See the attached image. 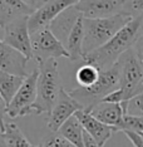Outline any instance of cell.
I'll return each mask as SVG.
<instances>
[{"label": "cell", "instance_id": "44dd1931", "mask_svg": "<svg viewBox=\"0 0 143 147\" xmlns=\"http://www.w3.org/2000/svg\"><path fill=\"white\" fill-rule=\"evenodd\" d=\"M119 131H122V132L131 131V132L143 135V117L126 115L121 127H119Z\"/></svg>", "mask_w": 143, "mask_h": 147}, {"label": "cell", "instance_id": "4316f807", "mask_svg": "<svg viewBox=\"0 0 143 147\" xmlns=\"http://www.w3.org/2000/svg\"><path fill=\"white\" fill-rule=\"evenodd\" d=\"M28 6H30L33 10H38L40 6H43L46 3V0H23Z\"/></svg>", "mask_w": 143, "mask_h": 147}, {"label": "cell", "instance_id": "ffe728a7", "mask_svg": "<svg viewBox=\"0 0 143 147\" xmlns=\"http://www.w3.org/2000/svg\"><path fill=\"white\" fill-rule=\"evenodd\" d=\"M101 71L97 67L83 63L75 72V81L78 83V87H91L99 79Z\"/></svg>", "mask_w": 143, "mask_h": 147}, {"label": "cell", "instance_id": "7402d4cb", "mask_svg": "<svg viewBox=\"0 0 143 147\" xmlns=\"http://www.w3.org/2000/svg\"><path fill=\"white\" fill-rule=\"evenodd\" d=\"M124 107L126 115H132V116H138L143 117V94H139L131 101L122 103Z\"/></svg>", "mask_w": 143, "mask_h": 147}, {"label": "cell", "instance_id": "3957f363", "mask_svg": "<svg viewBox=\"0 0 143 147\" xmlns=\"http://www.w3.org/2000/svg\"><path fill=\"white\" fill-rule=\"evenodd\" d=\"M133 16L134 15L128 14V13H121V14L108 16V18H84V43H83L84 55L108 43L122 28H124L132 20Z\"/></svg>", "mask_w": 143, "mask_h": 147}, {"label": "cell", "instance_id": "7a4b0ae2", "mask_svg": "<svg viewBox=\"0 0 143 147\" xmlns=\"http://www.w3.org/2000/svg\"><path fill=\"white\" fill-rule=\"evenodd\" d=\"M36 64H38L39 77L36 84V101L32 107V115H42V113L49 115L63 89L58 61L48 59L38 62Z\"/></svg>", "mask_w": 143, "mask_h": 147}, {"label": "cell", "instance_id": "f546056e", "mask_svg": "<svg viewBox=\"0 0 143 147\" xmlns=\"http://www.w3.org/2000/svg\"><path fill=\"white\" fill-rule=\"evenodd\" d=\"M5 127V126H4ZM4 127L0 126V147H8L5 141V135H4Z\"/></svg>", "mask_w": 143, "mask_h": 147}, {"label": "cell", "instance_id": "d4e9b609", "mask_svg": "<svg viewBox=\"0 0 143 147\" xmlns=\"http://www.w3.org/2000/svg\"><path fill=\"white\" fill-rule=\"evenodd\" d=\"M123 133L128 137V140L132 142L133 147H143V137L139 135V133L131 132V131H126Z\"/></svg>", "mask_w": 143, "mask_h": 147}, {"label": "cell", "instance_id": "ac0fdd59", "mask_svg": "<svg viewBox=\"0 0 143 147\" xmlns=\"http://www.w3.org/2000/svg\"><path fill=\"white\" fill-rule=\"evenodd\" d=\"M24 79V77L10 74V73L0 69V97L4 99L6 107L11 102V99L14 98L16 92L19 91Z\"/></svg>", "mask_w": 143, "mask_h": 147}, {"label": "cell", "instance_id": "277c9868", "mask_svg": "<svg viewBox=\"0 0 143 147\" xmlns=\"http://www.w3.org/2000/svg\"><path fill=\"white\" fill-rule=\"evenodd\" d=\"M119 81H121V67L117 62L111 68L102 71L99 79L93 86L77 87L69 91V94L81 103L85 111L89 112L93 107L104 101L105 97L119 89Z\"/></svg>", "mask_w": 143, "mask_h": 147}, {"label": "cell", "instance_id": "83f0119b", "mask_svg": "<svg viewBox=\"0 0 143 147\" xmlns=\"http://www.w3.org/2000/svg\"><path fill=\"white\" fill-rule=\"evenodd\" d=\"M5 116H6V103L0 97V126L3 127L5 126V119H4Z\"/></svg>", "mask_w": 143, "mask_h": 147}, {"label": "cell", "instance_id": "d6986e66", "mask_svg": "<svg viewBox=\"0 0 143 147\" xmlns=\"http://www.w3.org/2000/svg\"><path fill=\"white\" fill-rule=\"evenodd\" d=\"M4 135L8 147H39L29 142L21 129L14 122H5Z\"/></svg>", "mask_w": 143, "mask_h": 147}, {"label": "cell", "instance_id": "6da1fadb", "mask_svg": "<svg viewBox=\"0 0 143 147\" xmlns=\"http://www.w3.org/2000/svg\"><path fill=\"white\" fill-rule=\"evenodd\" d=\"M143 33V13L133 16V19L124 28H122L117 34L105 43L103 47L95 49L92 53L84 55L83 63L97 67L99 71H105L115 64L123 53L134 47Z\"/></svg>", "mask_w": 143, "mask_h": 147}, {"label": "cell", "instance_id": "ba28073f", "mask_svg": "<svg viewBox=\"0 0 143 147\" xmlns=\"http://www.w3.org/2000/svg\"><path fill=\"white\" fill-rule=\"evenodd\" d=\"M79 1L81 0H46L44 5L40 6L38 10H35L29 16L30 34L43 28H48L56 16H59L70 6L77 5Z\"/></svg>", "mask_w": 143, "mask_h": 147}, {"label": "cell", "instance_id": "5bb4252c", "mask_svg": "<svg viewBox=\"0 0 143 147\" xmlns=\"http://www.w3.org/2000/svg\"><path fill=\"white\" fill-rule=\"evenodd\" d=\"M83 16L79 10L74 6H70L66 10H64L59 16L50 23V25L48 26L52 30V33L54 34L56 38L60 40L63 44L65 45L66 40H68V36L70 34V32L73 30L74 25L77 24V22L79 20V18Z\"/></svg>", "mask_w": 143, "mask_h": 147}, {"label": "cell", "instance_id": "30bf717a", "mask_svg": "<svg viewBox=\"0 0 143 147\" xmlns=\"http://www.w3.org/2000/svg\"><path fill=\"white\" fill-rule=\"evenodd\" d=\"M127 0H81L75 8L85 19L108 18L126 13Z\"/></svg>", "mask_w": 143, "mask_h": 147}, {"label": "cell", "instance_id": "52a82bcc", "mask_svg": "<svg viewBox=\"0 0 143 147\" xmlns=\"http://www.w3.org/2000/svg\"><path fill=\"white\" fill-rule=\"evenodd\" d=\"M0 39L11 48L24 54L26 58L33 59L32 34L29 30V16H21L9 23L0 34Z\"/></svg>", "mask_w": 143, "mask_h": 147}, {"label": "cell", "instance_id": "9a60e30c", "mask_svg": "<svg viewBox=\"0 0 143 147\" xmlns=\"http://www.w3.org/2000/svg\"><path fill=\"white\" fill-rule=\"evenodd\" d=\"M34 10L23 0H0V34L9 23L21 16H30Z\"/></svg>", "mask_w": 143, "mask_h": 147}, {"label": "cell", "instance_id": "7c38bea8", "mask_svg": "<svg viewBox=\"0 0 143 147\" xmlns=\"http://www.w3.org/2000/svg\"><path fill=\"white\" fill-rule=\"evenodd\" d=\"M75 117L79 119L81 125L83 126L84 131L94 140L101 147H104L107 141L112 137V135L115 132L113 127H109L101 121H98L95 117H93L91 113L85 109H81L75 113Z\"/></svg>", "mask_w": 143, "mask_h": 147}, {"label": "cell", "instance_id": "8992f818", "mask_svg": "<svg viewBox=\"0 0 143 147\" xmlns=\"http://www.w3.org/2000/svg\"><path fill=\"white\" fill-rule=\"evenodd\" d=\"M32 48H33V59L35 62L48 61V59L68 58L64 44L53 34L49 28H43L40 30L32 34Z\"/></svg>", "mask_w": 143, "mask_h": 147}, {"label": "cell", "instance_id": "8fae6325", "mask_svg": "<svg viewBox=\"0 0 143 147\" xmlns=\"http://www.w3.org/2000/svg\"><path fill=\"white\" fill-rule=\"evenodd\" d=\"M29 61L30 59L26 58L24 54L11 48L10 45H8L0 39V69L1 71L26 78L29 76L26 71Z\"/></svg>", "mask_w": 143, "mask_h": 147}, {"label": "cell", "instance_id": "603a6c76", "mask_svg": "<svg viewBox=\"0 0 143 147\" xmlns=\"http://www.w3.org/2000/svg\"><path fill=\"white\" fill-rule=\"evenodd\" d=\"M39 147H73L65 138L59 135V133H50L46 136Z\"/></svg>", "mask_w": 143, "mask_h": 147}, {"label": "cell", "instance_id": "484cf974", "mask_svg": "<svg viewBox=\"0 0 143 147\" xmlns=\"http://www.w3.org/2000/svg\"><path fill=\"white\" fill-rule=\"evenodd\" d=\"M133 49H134L136 54H137V57L139 58V61H141L142 64H143V33H142V35L139 36V39L137 40V43L134 44V47H133Z\"/></svg>", "mask_w": 143, "mask_h": 147}, {"label": "cell", "instance_id": "e0dca14e", "mask_svg": "<svg viewBox=\"0 0 143 147\" xmlns=\"http://www.w3.org/2000/svg\"><path fill=\"white\" fill-rule=\"evenodd\" d=\"M56 133L65 138L73 147H85L84 146V128L81 125L75 115L70 117Z\"/></svg>", "mask_w": 143, "mask_h": 147}, {"label": "cell", "instance_id": "f1b7e54d", "mask_svg": "<svg viewBox=\"0 0 143 147\" xmlns=\"http://www.w3.org/2000/svg\"><path fill=\"white\" fill-rule=\"evenodd\" d=\"M84 146L85 147H101L85 131H84Z\"/></svg>", "mask_w": 143, "mask_h": 147}, {"label": "cell", "instance_id": "9c48e42d", "mask_svg": "<svg viewBox=\"0 0 143 147\" xmlns=\"http://www.w3.org/2000/svg\"><path fill=\"white\" fill-rule=\"evenodd\" d=\"M81 109H84L83 106L78 101H75L69 94V92H66L63 88L60 94L58 97V101H56L55 106L53 107L52 112L49 113L48 123H46L48 129L52 133H56L70 117H73Z\"/></svg>", "mask_w": 143, "mask_h": 147}, {"label": "cell", "instance_id": "4fadbf2b", "mask_svg": "<svg viewBox=\"0 0 143 147\" xmlns=\"http://www.w3.org/2000/svg\"><path fill=\"white\" fill-rule=\"evenodd\" d=\"M89 113L95 117L98 121L113 127L115 132L119 131L123 118L126 116L124 107L122 103H112V102H101L89 111Z\"/></svg>", "mask_w": 143, "mask_h": 147}, {"label": "cell", "instance_id": "2e32d148", "mask_svg": "<svg viewBox=\"0 0 143 147\" xmlns=\"http://www.w3.org/2000/svg\"><path fill=\"white\" fill-rule=\"evenodd\" d=\"M83 43H84V16H81L77 24L73 28V30L70 32L68 40L64 45L69 54V61L77 62L83 59V57H84Z\"/></svg>", "mask_w": 143, "mask_h": 147}, {"label": "cell", "instance_id": "cb8c5ba5", "mask_svg": "<svg viewBox=\"0 0 143 147\" xmlns=\"http://www.w3.org/2000/svg\"><path fill=\"white\" fill-rule=\"evenodd\" d=\"M126 13L132 14L133 13H143V0H127L126 4Z\"/></svg>", "mask_w": 143, "mask_h": 147}, {"label": "cell", "instance_id": "4dcf8cb0", "mask_svg": "<svg viewBox=\"0 0 143 147\" xmlns=\"http://www.w3.org/2000/svg\"><path fill=\"white\" fill-rule=\"evenodd\" d=\"M141 136H142V137H143V135H141Z\"/></svg>", "mask_w": 143, "mask_h": 147}, {"label": "cell", "instance_id": "5b68a950", "mask_svg": "<svg viewBox=\"0 0 143 147\" xmlns=\"http://www.w3.org/2000/svg\"><path fill=\"white\" fill-rule=\"evenodd\" d=\"M39 71L34 69L23 82L14 98L6 107V116L14 119L18 117L32 115V107L36 101V84H38Z\"/></svg>", "mask_w": 143, "mask_h": 147}]
</instances>
